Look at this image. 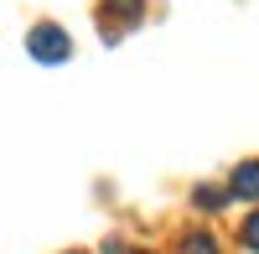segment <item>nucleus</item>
<instances>
[{"instance_id":"f257e3e1","label":"nucleus","mask_w":259,"mask_h":254,"mask_svg":"<svg viewBox=\"0 0 259 254\" xmlns=\"http://www.w3.org/2000/svg\"><path fill=\"white\" fill-rule=\"evenodd\" d=\"M26 47H31L36 62H68L73 41H68V31H62V26H36V31L26 36Z\"/></svg>"},{"instance_id":"f03ea898","label":"nucleus","mask_w":259,"mask_h":254,"mask_svg":"<svg viewBox=\"0 0 259 254\" xmlns=\"http://www.w3.org/2000/svg\"><path fill=\"white\" fill-rule=\"evenodd\" d=\"M228 192H233V197H259V161H244L239 172H233Z\"/></svg>"},{"instance_id":"7ed1b4c3","label":"nucleus","mask_w":259,"mask_h":254,"mask_svg":"<svg viewBox=\"0 0 259 254\" xmlns=\"http://www.w3.org/2000/svg\"><path fill=\"white\" fill-rule=\"evenodd\" d=\"M182 254H218V239H212V234H187Z\"/></svg>"},{"instance_id":"20e7f679","label":"nucleus","mask_w":259,"mask_h":254,"mask_svg":"<svg viewBox=\"0 0 259 254\" xmlns=\"http://www.w3.org/2000/svg\"><path fill=\"white\" fill-rule=\"evenodd\" d=\"M104 11H114V16H124V21H135V16H140V0H104Z\"/></svg>"},{"instance_id":"39448f33","label":"nucleus","mask_w":259,"mask_h":254,"mask_svg":"<svg viewBox=\"0 0 259 254\" xmlns=\"http://www.w3.org/2000/svg\"><path fill=\"white\" fill-rule=\"evenodd\" d=\"M228 192H218V187H197V207H223Z\"/></svg>"},{"instance_id":"423d86ee","label":"nucleus","mask_w":259,"mask_h":254,"mask_svg":"<svg viewBox=\"0 0 259 254\" xmlns=\"http://www.w3.org/2000/svg\"><path fill=\"white\" fill-rule=\"evenodd\" d=\"M244 244H249V249H259V213L244 223Z\"/></svg>"}]
</instances>
